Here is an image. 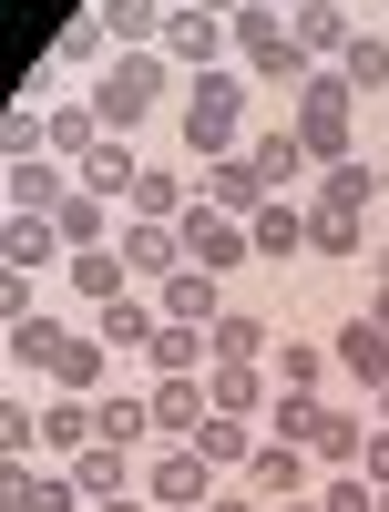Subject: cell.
<instances>
[{"instance_id": "43", "label": "cell", "mask_w": 389, "mask_h": 512, "mask_svg": "<svg viewBox=\"0 0 389 512\" xmlns=\"http://www.w3.org/2000/svg\"><path fill=\"white\" fill-rule=\"evenodd\" d=\"M93 512H154V502H134V492H113V502H93Z\"/></svg>"}, {"instance_id": "41", "label": "cell", "mask_w": 389, "mask_h": 512, "mask_svg": "<svg viewBox=\"0 0 389 512\" xmlns=\"http://www.w3.org/2000/svg\"><path fill=\"white\" fill-rule=\"evenodd\" d=\"M359 472H369V482L389 492V431H369V441H359Z\"/></svg>"}, {"instance_id": "7", "label": "cell", "mask_w": 389, "mask_h": 512, "mask_svg": "<svg viewBox=\"0 0 389 512\" xmlns=\"http://www.w3.org/2000/svg\"><path fill=\"white\" fill-rule=\"evenodd\" d=\"M144 502H164V512H205V502H215V461H205L195 441H164V461L144 472Z\"/></svg>"}, {"instance_id": "13", "label": "cell", "mask_w": 389, "mask_h": 512, "mask_svg": "<svg viewBox=\"0 0 389 512\" xmlns=\"http://www.w3.org/2000/svg\"><path fill=\"white\" fill-rule=\"evenodd\" d=\"M297 482H308V451H297V441H256V461H246V492L256 502H297Z\"/></svg>"}, {"instance_id": "36", "label": "cell", "mask_w": 389, "mask_h": 512, "mask_svg": "<svg viewBox=\"0 0 389 512\" xmlns=\"http://www.w3.org/2000/svg\"><path fill=\"white\" fill-rule=\"evenodd\" d=\"M267 369H277V390H318V379H328V349H308V338H277Z\"/></svg>"}, {"instance_id": "26", "label": "cell", "mask_w": 389, "mask_h": 512, "mask_svg": "<svg viewBox=\"0 0 389 512\" xmlns=\"http://www.w3.org/2000/svg\"><path fill=\"white\" fill-rule=\"evenodd\" d=\"M256 441H267V431H246V420H236V410H215V420H205V431H195V451L215 461V472H246V461H256Z\"/></svg>"}, {"instance_id": "3", "label": "cell", "mask_w": 389, "mask_h": 512, "mask_svg": "<svg viewBox=\"0 0 389 512\" xmlns=\"http://www.w3.org/2000/svg\"><path fill=\"white\" fill-rule=\"evenodd\" d=\"M175 103V62L164 52H113L103 62V82H93V113H103V134H134L144 113H164Z\"/></svg>"}, {"instance_id": "20", "label": "cell", "mask_w": 389, "mask_h": 512, "mask_svg": "<svg viewBox=\"0 0 389 512\" xmlns=\"http://www.w3.org/2000/svg\"><path fill=\"white\" fill-rule=\"evenodd\" d=\"M103 441V420H93V400H52V410H41V451H62V461H82V451H93Z\"/></svg>"}, {"instance_id": "34", "label": "cell", "mask_w": 389, "mask_h": 512, "mask_svg": "<svg viewBox=\"0 0 389 512\" xmlns=\"http://www.w3.org/2000/svg\"><path fill=\"white\" fill-rule=\"evenodd\" d=\"M103 359H113L103 338H72V349H62V369H52V379H62L72 400H103Z\"/></svg>"}, {"instance_id": "5", "label": "cell", "mask_w": 389, "mask_h": 512, "mask_svg": "<svg viewBox=\"0 0 389 512\" xmlns=\"http://www.w3.org/2000/svg\"><path fill=\"white\" fill-rule=\"evenodd\" d=\"M236 72H256V82H308L318 62L297 52V31H287V11H236Z\"/></svg>"}, {"instance_id": "18", "label": "cell", "mask_w": 389, "mask_h": 512, "mask_svg": "<svg viewBox=\"0 0 389 512\" xmlns=\"http://www.w3.org/2000/svg\"><path fill=\"white\" fill-rule=\"evenodd\" d=\"M338 369H349L359 390H389V328L379 318H349V328H338Z\"/></svg>"}, {"instance_id": "44", "label": "cell", "mask_w": 389, "mask_h": 512, "mask_svg": "<svg viewBox=\"0 0 389 512\" xmlns=\"http://www.w3.org/2000/svg\"><path fill=\"white\" fill-rule=\"evenodd\" d=\"M195 11H215V21H236V11H246V0H195Z\"/></svg>"}, {"instance_id": "23", "label": "cell", "mask_w": 389, "mask_h": 512, "mask_svg": "<svg viewBox=\"0 0 389 512\" xmlns=\"http://www.w3.org/2000/svg\"><path fill=\"white\" fill-rule=\"evenodd\" d=\"M72 297H82V308H113V297H123V277H134V267H123V246H93V256H72Z\"/></svg>"}, {"instance_id": "48", "label": "cell", "mask_w": 389, "mask_h": 512, "mask_svg": "<svg viewBox=\"0 0 389 512\" xmlns=\"http://www.w3.org/2000/svg\"><path fill=\"white\" fill-rule=\"evenodd\" d=\"M379 287H389V246H379Z\"/></svg>"}, {"instance_id": "14", "label": "cell", "mask_w": 389, "mask_h": 512, "mask_svg": "<svg viewBox=\"0 0 389 512\" xmlns=\"http://www.w3.org/2000/svg\"><path fill=\"white\" fill-rule=\"evenodd\" d=\"M154 308L175 318V328H215V318H226V297H215V277H205V267H175V277L154 287Z\"/></svg>"}, {"instance_id": "4", "label": "cell", "mask_w": 389, "mask_h": 512, "mask_svg": "<svg viewBox=\"0 0 389 512\" xmlns=\"http://www.w3.org/2000/svg\"><path fill=\"white\" fill-rule=\"evenodd\" d=\"M349 123H359V93L338 82V62H318L308 82H297V123H287V134L308 144L318 175H328V164H349Z\"/></svg>"}, {"instance_id": "12", "label": "cell", "mask_w": 389, "mask_h": 512, "mask_svg": "<svg viewBox=\"0 0 389 512\" xmlns=\"http://www.w3.org/2000/svg\"><path fill=\"white\" fill-rule=\"evenodd\" d=\"M113 246H123V267H134V277H154V287L185 267V236H175V226H154V216H134V226H123Z\"/></svg>"}, {"instance_id": "15", "label": "cell", "mask_w": 389, "mask_h": 512, "mask_svg": "<svg viewBox=\"0 0 389 512\" xmlns=\"http://www.w3.org/2000/svg\"><path fill=\"white\" fill-rule=\"evenodd\" d=\"M287 31H297V52H308V62H338V52H349V11H338V0H297V11H287Z\"/></svg>"}, {"instance_id": "40", "label": "cell", "mask_w": 389, "mask_h": 512, "mask_svg": "<svg viewBox=\"0 0 389 512\" xmlns=\"http://www.w3.org/2000/svg\"><path fill=\"white\" fill-rule=\"evenodd\" d=\"M52 62H113V31H103V21H72V31L52 41Z\"/></svg>"}, {"instance_id": "8", "label": "cell", "mask_w": 389, "mask_h": 512, "mask_svg": "<svg viewBox=\"0 0 389 512\" xmlns=\"http://www.w3.org/2000/svg\"><path fill=\"white\" fill-rule=\"evenodd\" d=\"M82 175H62L52 154H11L0 164V195H11V216H62V195H72Z\"/></svg>"}, {"instance_id": "16", "label": "cell", "mask_w": 389, "mask_h": 512, "mask_svg": "<svg viewBox=\"0 0 389 512\" xmlns=\"http://www.w3.org/2000/svg\"><path fill=\"white\" fill-rule=\"evenodd\" d=\"M0 492H11V512H93L72 472H31V461H11V482H0Z\"/></svg>"}, {"instance_id": "51", "label": "cell", "mask_w": 389, "mask_h": 512, "mask_svg": "<svg viewBox=\"0 0 389 512\" xmlns=\"http://www.w3.org/2000/svg\"><path fill=\"white\" fill-rule=\"evenodd\" d=\"M379 512H389V492H379Z\"/></svg>"}, {"instance_id": "10", "label": "cell", "mask_w": 389, "mask_h": 512, "mask_svg": "<svg viewBox=\"0 0 389 512\" xmlns=\"http://www.w3.org/2000/svg\"><path fill=\"white\" fill-rule=\"evenodd\" d=\"M205 420H215V390H205V379H154V431H164V441H195Z\"/></svg>"}, {"instance_id": "33", "label": "cell", "mask_w": 389, "mask_h": 512, "mask_svg": "<svg viewBox=\"0 0 389 512\" xmlns=\"http://www.w3.org/2000/svg\"><path fill=\"white\" fill-rule=\"evenodd\" d=\"M205 338H215V359H256V369H267V349H277V338H267V328H256L246 308H226V318H215Z\"/></svg>"}, {"instance_id": "31", "label": "cell", "mask_w": 389, "mask_h": 512, "mask_svg": "<svg viewBox=\"0 0 389 512\" xmlns=\"http://www.w3.org/2000/svg\"><path fill=\"white\" fill-rule=\"evenodd\" d=\"M338 82H349V93H389V41H379V31H349V52H338Z\"/></svg>"}, {"instance_id": "2", "label": "cell", "mask_w": 389, "mask_h": 512, "mask_svg": "<svg viewBox=\"0 0 389 512\" xmlns=\"http://www.w3.org/2000/svg\"><path fill=\"white\" fill-rule=\"evenodd\" d=\"M267 431L277 441H297V451H308V461H328V472H359V420L349 410H328L318 390H277V410H267Z\"/></svg>"}, {"instance_id": "28", "label": "cell", "mask_w": 389, "mask_h": 512, "mask_svg": "<svg viewBox=\"0 0 389 512\" xmlns=\"http://www.w3.org/2000/svg\"><path fill=\"white\" fill-rule=\"evenodd\" d=\"M62 349H72V328H62V318H41V308L11 318V359H21V369H62Z\"/></svg>"}, {"instance_id": "53", "label": "cell", "mask_w": 389, "mask_h": 512, "mask_svg": "<svg viewBox=\"0 0 389 512\" xmlns=\"http://www.w3.org/2000/svg\"><path fill=\"white\" fill-rule=\"evenodd\" d=\"M154 512H164V502H154Z\"/></svg>"}, {"instance_id": "42", "label": "cell", "mask_w": 389, "mask_h": 512, "mask_svg": "<svg viewBox=\"0 0 389 512\" xmlns=\"http://www.w3.org/2000/svg\"><path fill=\"white\" fill-rule=\"evenodd\" d=\"M205 512H256V492H215V502H205Z\"/></svg>"}, {"instance_id": "22", "label": "cell", "mask_w": 389, "mask_h": 512, "mask_svg": "<svg viewBox=\"0 0 389 512\" xmlns=\"http://www.w3.org/2000/svg\"><path fill=\"white\" fill-rule=\"evenodd\" d=\"M205 205H226V216H256V205H267V175H256L246 154H226V164H205Z\"/></svg>"}, {"instance_id": "46", "label": "cell", "mask_w": 389, "mask_h": 512, "mask_svg": "<svg viewBox=\"0 0 389 512\" xmlns=\"http://www.w3.org/2000/svg\"><path fill=\"white\" fill-rule=\"evenodd\" d=\"M369 318H379V328H389V287H379V308H369Z\"/></svg>"}, {"instance_id": "29", "label": "cell", "mask_w": 389, "mask_h": 512, "mask_svg": "<svg viewBox=\"0 0 389 512\" xmlns=\"http://www.w3.org/2000/svg\"><path fill=\"white\" fill-rule=\"evenodd\" d=\"M72 482H82V502H113V492H134V461H123L113 441H93V451L72 461Z\"/></svg>"}, {"instance_id": "27", "label": "cell", "mask_w": 389, "mask_h": 512, "mask_svg": "<svg viewBox=\"0 0 389 512\" xmlns=\"http://www.w3.org/2000/svg\"><path fill=\"white\" fill-rule=\"evenodd\" d=\"M144 359H154L164 379H195V369L215 359V338H205V328H175V318H164V328H154V349H144Z\"/></svg>"}, {"instance_id": "39", "label": "cell", "mask_w": 389, "mask_h": 512, "mask_svg": "<svg viewBox=\"0 0 389 512\" xmlns=\"http://www.w3.org/2000/svg\"><path fill=\"white\" fill-rule=\"evenodd\" d=\"M205 390H215V410H236V420H246V410H256V359H215V369H205Z\"/></svg>"}, {"instance_id": "49", "label": "cell", "mask_w": 389, "mask_h": 512, "mask_svg": "<svg viewBox=\"0 0 389 512\" xmlns=\"http://www.w3.org/2000/svg\"><path fill=\"white\" fill-rule=\"evenodd\" d=\"M379 431H389V390H379Z\"/></svg>"}, {"instance_id": "9", "label": "cell", "mask_w": 389, "mask_h": 512, "mask_svg": "<svg viewBox=\"0 0 389 512\" xmlns=\"http://www.w3.org/2000/svg\"><path fill=\"white\" fill-rule=\"evenodd\" d=\"M164 62H195V72H215V62H236V21H215V11H185L164 21Z\"/></svg>"}, {"instance_id": "21", "label": "cell", "mask_w": 389, "mask_h": 512, "mask_svg": "<svg viewBox=\"0 0 389 512\" xmlns=\"http://www.w3.org/2000/svg\"><path fill=\"white\" fill-rule=\"evenodd\" d=\"M369 246V216H349V205H318L308 195V256H328V267H338V256H359Z\"/></svg>"}, {"instance_id": "19", "label": "cell", "mask_w": 389, "mask_h": 512, "mask_svg": "<svg viewBox=\"0 0 389 512\" xmlns=\"http://www.w3.org/2000/svg\"><path fill=\"white\" fill-rule=\"evenodd\" d=\"M246 236H256V256H308V205H287V195H267L246 216Z\"/></svg>"}, {"instance_id": "45", "label": "cell", "mask_w": 389, "mask_h": 512, "mask_svg": "<svg viewBox=\"0 0 389 512\" xmlns=\"http://www.w3.org/2000/svg\"><path fill=\"white\" fill-rule=\"evenodd\" d=\"M267 512H328V502H308V492H297V502H267Z\"/></svg>"}, {"instance_id": "6", "label": "cell", "mask_w": 389, "mask_h": 512, "mask_svg": "<svg viewBox=\"0 0 389 512\" xmlns=\"http://www.w3.org/2000/svg\"><path fill=\"white\" fill-rule=\"evenodd\" d=\"M175 236H185V267H205V277H226V267H246V256H256L246 216H226V205H205V195H195V216H185Z\"/></svg>"}, {"instance_id": "25", "label": "cell", "mask_w": 389, "mask_h": 512, "mask_svg": "<svg viewBox=\"0 0 389 512\" xmlns=\"http://www.w3.org/2000/svg\"><path fill=\"white\" fill-rule=\"evenodd\" d=\"M82 185H93V195H134V185H144V164H134V144H123V134H103L93 154H82Z\"/></svg>"}, {"instance_id": "24", "label": "cell", "mask_w": 389, "mask_h": 512, "mask_svg": "<svg viewBox=\"0 0 389 512\" xmlns=\"http://www.w3.org/2000/svg\"><path fill=\"white\" fill-rule=\"evenodd\" d=\"M154 328H164V308H144V297L93 308V338H103V349H154Z\"/></svg>"}, {"instance_id": "30", "label": "cell", "mask_w": 389, "mask_h": 512, "mask_svg": "<svg viewBox=\"0 0 389 512\" xmlns=\"http://www.w3.org/2000/svg\"><path fill=\"white\" fill-rule=\"evenodd\" d=\"M123 205H134V216H154V226H185V216H195V195H185L175 175H164V164H144V185L123 195Z\"/></svg>"}, {"instance_id": "38", "label": "cell", "mask_w": 389, "mask_h": 512, "mask_svg": "<svg viewBox=\"0 0 389 512\" xmlns=\"http://www.w3.org/2000/svg\"><path fill=\"white\" fill-rule=\"evenodd\" d=\"M93 144H103V113H93V103H62V113H52V154H72V164H82Z\"/></svg>"}, {"instance_id": "35", "label": "cell", "mask_w": 389, "mask_h": 512, "mask_svg": "<svg viewBox=\"0 0 389 512\" xmlns=\"http://www.w3.org/2000/svg\"><path fill=\"white\" fill-rule=\"evenodd\" d=\"M246 164H256V175H267V195H277V185L308 175V144H297V134H256V154H246Z\"/></svg>"}, {"instance_id": "52", "label": "cell", "mask_w": 389, "mask_h": 512, "mask_svg": "<svg viewBox=\"0 0 389 512\" xmlns=\"http://www.w3.org/2000/svg\"><path fill=\"white\" fill-rule=\"evenodd\" d=\"M338 11H349V0H338Z\"/></svg>"}, {"instance_id": "50", "label": "cell", "mask_w": 389, "mask_h": 512, "mask_svg": "<svg viewBox=\"0 0 389 512\" xmlns=\"http://www.w3.org/2000/svg\"><path fill=\"white\" fill-rule=\"evenodd\" d=\"M379 205H389V175H379Z\"/></svg>"}, {"instance_id": "11", "label": "cell", "mask_w": 389, "mask_h": 512, "mask_svg": "<svg viewBox=\"0 0 389 512\" xmlns=\"http://www.w3.org/2000/svg\"><path fill=\"white\" fill-rule=\"evenodd\" d=\"M0 267H11V277H31V267H72V246H62L52 216H11V236H0Z\"/></svg>"}, {"instance_id": "17", "label": "cell", "mask_w": 389, "mask_h": 512, "mask_svg": "<svg viewBox=\"0 0 389 512\" xmlns=\"http://www.w3.org/2000/svg\"><path fill=\"white\" fill-rule=\"evenodd\" d=\"M52 226H62V246H72V256H93V246H113V195H93V185H72Z\"/></svg>"}, {"instance_id": "1", "label": "cell", "mask_w": 389, "mask_h": 512, "mask_svg": "<svg viewBox=\"0 0 389 512\" xmlns=\"http://www.w3.org/2000/svg\"><path fill=\"white\" fill-rule=\"evenodd\" d=\"M185 144H195L205 164L246 154V72H236V62H215V72L185 82Z\"/></svg>"}, {"instance_id": "32", "label": "cell", "mask_w": 389, "mask_h": 512, "mask_svg": "<svg viewBox=\"0 0 389 512\" xmlns=\"http://www.w3.org/2000/svg\"><path fill=\"white\" fill-rule=\"evenodd\" d=\"M93 420H103V441H113V451H134V441L154 431V400H123V390H103V400H93Z\"/></svg>"}, {"instance_id": "37", "label": "cell", "mask_w": 389, "mask_h": 512, "mask_svg": "<svg viewBox=\"0 0 389 512\" xmlns=\"http://www.w3.org/2000/svg\"><path fill=\"white\" fill-rule=\"evenodd\" d=\"M318 205H349V216H369V195H379V175H369V164H328V175L308 185Z\"/></svg>"}, {"instance_id": "47", "label": "cell", "mask_w": 389, "mask_h": 512, "mask_svg": "<svg viewBox=\"0 0 389 512\" xmlns=\"http://www.w3.org/2000/svg\"><path fill=\"white\" fill-rule=\"evenodd\" d=\"M256 11H297V0H256Z\"/></svg>"}]
</instances>
